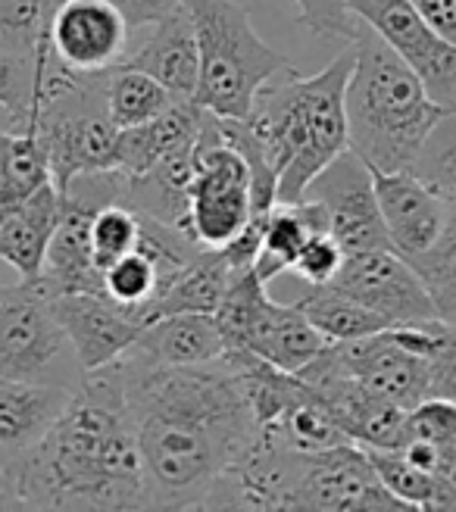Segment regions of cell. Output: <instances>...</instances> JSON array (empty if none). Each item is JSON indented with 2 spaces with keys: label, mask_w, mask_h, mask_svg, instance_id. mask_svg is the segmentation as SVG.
Masks as SVG:
<instances>
[{
  "label": "cell",
  "mask_w": 456,
  "mask_h": 512,
  "mask_svg": "<svg viewBox=\"0 0 456 512\" xmlns=\"http://www.w3.org/2000/svg\"><path fill=\"white\" fill-rule=\"evenodd\" d=\"M75 388L0 378V475L29 456L66 409Z\"/></svg>",
  "instance_id": "cell-17"
},
{
  "label": "cell",
  "mask_w": 456,
  "mask_h": 512,
  "mask_svg": "<svg viewBox=\"0 0 456 512\" xmlns=\"http://www.w3.org/2000/svg\"><path fill=\"white\" fill-rule=\"evenodd\" d=\"M110 4L119 7V13L125 16V22H129L132 29H144V25H154L169 10L179 7L182 0H110Z\"/></svg>",
  "instance_id": "cell-39"
},
{
  "label": "cell",
  "mask_w": 456,
  "mask_h": 512,
  "mask_svg": "<svg viewBox=\"0 0 456 512\" xmlns=\"http://www.w3.org/2000/svg\"><path fill=\"white\" fill-rule=\"evenodd\" d=\"M328 356L357 378L363 388L400 409H413L428 397V363L407 341L400 338L397 325L375 331L360 341L328 344Z\"/></svg>",
  "instance_id": "cell-13"
},
{
  "label": "cell",
  "mask_w": 456,
  "mask_h": 512,
  "mask_svg": "<svg viewBox=\"0 0 456 512\" xmlns=\"http://www.w3.org/2000/svg\"><path fill=\"white\" fill-rule=\"evenodd\" d=\"M194 22L200 75L194 104L219 119H247L257 91L291 66L250 25L235 0H185Z\"/></svg>",
  "instance_id": "cell-5"
},
{
  "label": "cell",
  "mask_w": 456,
  "mask_h": 512,
  "mask_svg": "<svg viewBox=\"0 0 456 512\" xmlns=\"http://www.w3.org/2000/svg\"><path fill=\"white\" fill-rule=\"evenodd\" d=\"M207 110L197 107L194 100H175L169 110L147 119L132 128H119L116 144V169L125 175H141L172 150L188 147L197 141L200 128H204Z\"/></svg>",
  "instance_id": "cell-19"
},
{
  "label": "cell",
  "mask_w": 456,
  "mask_h": 512,
  "mask_svg": "<svg viewBox=\"0 0 456 512\" xmlns=\"http://www.w3.org/2000/svg\"><path fill=\"white\" fill-rule=\"evenodd\" d=\"M50 303H54V313L66 331L82 372H94L116 363L138 341L144 328L135 316L119 310L104 294H57L50 297Z\"/></svg>",
  "instance_id": "cell-15"
},
{
  "label": "cell",
  "mask_w": 456,
  "mask_h": 512,
  "mask_svg": "<svg viewBox=\"0 0 456 512\" xmlns=\"http://www.w3.org/2000/svg\"><path fill=\"white\" fill-rule=\"evenodd\" d=\"M57 219L60 191L54 182H47L29 200L0 216V263H7L19 281H35L41 275Z\"/></svg>",
  "instance_id": "cell-18"
},
{
  "label": "cell",
  "mask_w": 456,
  "mask_h": 512,
  "mask_svg": "<svg viewBox=\"0 0 456 512\" xmlns=\"http://www.w3.org/2000/svg\"><path fill=\"white\" fill-rule=\"evenodd\" d=\"M22 509H144V466L119 363L85 372L41 444L0 475Z\"/></svg>",
  "instance_id": "cell-2"
},
{
  "label": "cell",
  "mask_w": 456,
  "mask_h": 512,
  "mask_svg": "<svg viewBox=\"0 0 456 512\" xmlns=\"http://www.w3.org/2000/svg\"><path fill=\"white\" fill-rule=\"evenodd\" d=\"M32 82H35V66L16 60L7 50H0V110H4V122L13 128H22L25 116H29Z\"/></svg>",
  "instance_id": "cell-37"
},
{
  "label": "cell",
  "mask_w": 456,
  "mask_h": 512,
  "mask_svg": "<svg viewBox=\"0 0 456 512\" xmlns=\"http://www.w3.org/2000/svg\"><path fill=\"white\" fill-rule=\"evenodd\" d=\"M250 216V169L241 153L219 138V119L207 113L197 135L185 228L200 247L219 250L241 232Z\"/></svg>",
  "instance_id": "cell-8"
},
{
  "label": "cell",
  "mask_w": 456,
  "mask_h": 512,
  "mask_svg": "<svg viewBox=\"0 0 456 512\" xmlns=\"http://www.w3.org/2000/svg\"><path fill=\"white\" fill-rule=\"evenodd\" d=\"M410 172L432 185L447 203L456 200V110H447L432 128Z\"/></svg>",
  "instance_id": "cell-33"
},
{
  "label": "cell",
  "mask_w": 456,
  "mask_h": 512,
  "mask_svg": "<svg viewBox=\"0 0 456 512\" xmlns=\"http://www.w3.org/2000/svg\"><path fill=\"white\" fill-rule=\"evenodd\" d=\"M63 0H0V50L35 66V54L47 44V29Z\"/></svg>",
  "instance_id": "cell-30"
},
{
  "label": "cell",
  "mask_w": 456,
  "mask_h": 512,
  "mask_svg": "<svg viewBox=\"0 0 456 512\" xmlns=\"http://www.w3.org/2000/svg\"><path fill=\"white\" fill-rule=\"evenodd\" d=\"M378 213H382L391 247L413 260L432 247L450 216V203L410 169L378 172L372 169Z\"/></svg>",
  "instance_id": "cell-14"
},
{
  "label": "cell",
  "mask_w": 456,
  "mask_h": 512,
  "mask_svg": "<svg viewBox=\"0 0 456 512\" xmlns=\"http://www.w3.org/2000/svg\"><path fill=\"white\" fill-rule=\"evenodd\" d=\"M353 69V44L322 72L300 75L288 69L269 79L247 116L278 172V203H297L313 178L347 144L344 88Z\"/></svg>",
  "instance_id": "cell-3"
},
{
  "label": "cell",
  "mask_w": 456,
  "mask_h": 512,
  "mask_svg": "<svg viewBox=\"0 0 456 512\" xmlns=\"http://www.w3.org/2000/svg\"><path fill=\"white\" fill-rule=\"evenodd\" d=\"M282 509H316V512H400L407 509L394 500L378 481L369 456L360 444H338L328 450H288Z\"/></svg>",
  "instance_id": "cell-7"
},
{
  "label": "cell",
  "mask_w": 456,
  "mask_h": 512,
  "mask_svg": "<svg viewBox=\"0 0 456 512\" xmlns=\"http://www.w3.org/2000/svg\"><path fill=\"white\" fill-rule=\"evenodd\" d=\"M269 431H275L288 447L303 450V453L328 450V447H338V444H353L341 431V425L325 413V406L307 391V384H303L300 397L285 409L282 416H278V422L269 425Z\"/></svg>",
  "instance_id": "cell-28"
},
{
  "label": "cell",
  "mask_w": 456,
  "mask_h": 512,
  "mask_svg": "<svg viewBox=\"0 0 456 512\" xmlns=\"http://www.w3.org/2000/svg\"><path fill=\"white\" fill-rule=\"evenodd\" d=\"M403 441H425L438 450L456 447V400L425 397L403 416Z\"/></svg>",
  "instance_id": "cell-35"
},
{
  "label": "cell",
  "mask_w": 456,
  "mask_h": 512,
  "mask_svg": "<svg viewBox=\"0 0 456 512\" xmlns=\"http://www.w3.org/2000/svg\"><path fill=\"white\" fill-rule=\"evenodd\" d=\"M132 25L110 0H63L47 29V50L63 69L100 75L122 63Z\"/></svg>",
  "instance_id": "cell-12"
},
{
  "label": "cell",
  "mask_w": 456,
  "mask_h": 512,
  "mask_svg": "<svg viewBox=\"0 0 456 512\" xmlns=\"http://www.w3.org/2000/svg\"><path fill=\"white\" fill-rule=\"evenodd\" d=\"M413 7L441 38L456 44V0H413Z\"/></svg>",
  "instance_id": "cell-40"
},
{
  "label": "cell",
  "mask_w": 456,
  "mask_h": 512,
  "mask_svg": "<svg viewBox=\"0 0 456 512\" xmlns=\"http://www.w3.org/2000/svg\"><path fill=\"white\" fill-rule=\"evenodd\" d=\"M341 263H344L341 244L328 232H316L300 247L291 272L303 281V285H328V281L338 275Z\"/></svg>",
  "instance_id": "cell-38"
},
{
  "label": "cell",
  "mask_w": 456,
  "mask_h": 512,
  "mask_svg": "<svg viewBox=\"0 0 456 512\" xmlns=\"http://www.w3.org/2000/svg\"><path fill=\"white\" fill-rule=\"evenodd\" d=\"M328 341L300 313L297 303H275L266 297L260 319L253 325L247 350L282 372H297L307 366Z\"/></svg>",
  "instance_id": "cell-22"
},
{
  "label": "cell",
  "mask_w": 456,
  "mask_h": 512,
  "mask_svg": "<svg viewBox=\"0 0 456 512\" xmlns=\"http://www.w3.org/2000/svg\"><path fill=\"white\" fill-rule=\"evenodd\" d=\"M353 16L407 63L444 110H456V44L422 19L413 0H347Z\"/></svg>",
  "instance_id": "cell-9"
},
{
  "label": "cell",
  "mask_w": 456,
  "mask_h": 512,
  "mask_svg": "<svg viewBox=\"0 0 456 512\" xmlns=\"http://www.w3.org/2000/svg\"><path fill=\"white\" fill-rule=\"evenodd\" d=\"M47 182L54 178L38 128H13L0 110V216L29 200Z\"/></svg>",
  "instance_id": "cell-24"
},
{
  "label": "cell",
  "mask_w": 456,
  "mask_h": 512,
  "mask_svg": "<svg viewBox=\"0 0 456 512\" xmlns=\"http://www.w3.org/2000/svg\"><path fill=\"white\" fill-rule=\"evenodd\" d=\"M328 285L341 288L344 294H350L366 310L378 313L391 325L441 319L419 272L397 250L344 253V263Z\"/></svg>",
  "instance_id": "cell-11"
},
{
  "label": "cell",
  "mask_w": 456,
  "mask_h": 512,
  "mask_svg": "<svg viewBox=\"0 0 456 512\" xmlns=\"http://www.w3.org/2000/svg\"><path fill=\"white\" fill-rule=\"evenodd\" d=\"M163 281L166 275L160 263L138 244L132 253H125L122 260L104 269V297H110L119 310H125L144 325L150 303L163 291Z\"/></svg>",
  "instance_id": "cell-27"
},
{
  "label": "cell",
  "mask_w": 456,
  "mask_h": 512,
  "mask_svg": "<svg viewBox=\"0 0 456 512\" xmlns=\"http://www.w3.org/2000/svg\"><path fill=\"white\" fill-rule=\"evenodd\" d=\"M104 104L116 128H132L169 110L175 97L147 72L132 66H113L104 72Z\"/></svg>",
  "instance_id": "cell-26"
},
{
  "label": "cell",
  "mask_w": 456,
  "mask_h": 512,
  "mask_svg": "<svg viewBox=\"0 0 456 512\" xmlns=\"http://www.w3.org/2000/svg\"><path fill=\"white\" fill-rule=\"evenodd\" d=\"M294 303L300 306V313L310 319V325L328 344L360 341V338L375 335V331L394 328L391 322L366 310L363 303H357L335 285H310V291Z\"/></svg>",
  "instance_id": "cell-25"
},
{
  "label": "cell",
  "mask_w": 456,
  "mask_h": 512,
  "mask_svg": "<svg viewBox=\"0 0 456 512\" xmlns=\"http://www.w3.org/2000/svg\"><path fill=\"white\" fill-rule=\"evenodd\" d=\"M347 144L369 169H410L425 138L447 113L419 75L372 29L353 41V69L344 88Z\"/></svg>",
  "instance_id": "cell-4"
},
{
  "label": "cell",
  "mask_w": 456,
  "mask_h": 512,
  "mask_svg": "<svg viewBox=\"0 0 456 512\" xmlns=\"http://www.w3.org/2000/svg\"><path fill=\"white\" fill-rule=\"evenodd\" d=\"M413 269L435 300V310L444 322L456 325V210L450 207L441 238L425 253L413 256Z\"/></svg>",
  "instance_id": "cell-32"
},
{
  "label": "cell",
  "mask_w": 456,
  "mask_h": 512,
  "mask_svg": "<svg viewBox=\"0 0 456 512\" xmlns=\"http://www.w3.org/2000/svg\"><path fill=\"white\" fill-rule=\"evenodd\" d=\"M294 4L300 13V25L319 38H341L353 44L366 29V25L353 16L347 0H294Z\"/></svg>",
  "instance_id": "cell-36"
},
{
  "label": "cell",
  "mask_w": 456,
  "mask_h": 512,
  "mask_svg": "<svg viewBox=\"0 0 456 512\" xmlns=\"http://www.w3.org/2000/svg\"><path fill=\"white\" fill-rule=\"evenodd\" d=\"M82 366L44 285H0V378L79 388Z\"/></svg>",
  "instance_id": "cell-6"
},
{
  "label": "cell",
  "mask_w": 456,
  "mask_h": 512,
  "mask_svg": "<svg viewBox=\"0 0 456 512\" xmlns=\"http://www.w3.org/2000/svg\"><path fill=\"white\" fill-rule=\"evenodd\" d=\"M119 66L147 72L150 79H157L175 100H194L200 57H197L194 22H191L185 0L150 25V35L138 47L125 50Z\"/></svg>",
  "instance_id": "cell-16"
},
{
  "label": "cell",
  "mask_w": 456,
  "mask_h": 512,
  "mask_svg": "<svg viewBox=\"0 0 456 512\" xmlns=\"http://www.w3.org/2000/svg\"><path fill=\"white\" fill-rule=\"evenodd\" d=\"M141 241V216L129 203H107L94 213L91 222V250L94 263L104 272L110 263L122 260L125 253H132Z\"/></svg>",
  "instance_id": "cell-34"
},
{
  "label": "cell",
  "mask_w": 456,
  "mask_h": 512,
  "mask_svg": "<svg viewBox=\"0 0 456 512\" xmlns=\"http://www.w3.org/2000/svg\"><path fill=\"white\" fill-rule=\"evenodd\" d=\"M194 163H197V141L172 150L169 157L144 169L141 175H125V203L138 216L185 228Z\"/></svg>",
  "instance_id": "cell-21"
},
{
  "label": "cell",
  "mask_w": 456,
  "mask_h": 512,
  "mask_svg": "<svg viewBox=\"0 0 456 512\" xmlns=\"http://www.w3.org/2000/svg\"><path fill=\"white\" fill-rule=\"evenodd\" d=\"M132 350L157 366H200L219 360L225 341L213 313H172L147 322Z\"/></svg>",
  "instance_id": "cell-20"
},
{
  "label": "cell",
  "mask_w": 456,
  "mask_h": 512,
  "mask_svg": "<svg viewBox=\"0 0 456 512\" xmlns=\"http://www.w3.org/2000/svg\"><path fill=\"white\" fill-rule=\"evenodd\" d=\"M116 363L144 466V509H222L263 431L235 369L225 356L157 366L132 347Z\"/></svg>",
  "instance_id": "cell-1"
},
{
  "label": "cell",
  "mask_w": 456,
  "mask_h": 512,
  "mask_svg": "<svg viewBox=\"0 0 456 512\" xmlns=\"http://www.w3.org/2000/svg\"><path fill=\"white\" fill-rule=\"evenodd\" d=\"M235 272L228 269L219 250L204 247L188 266H182L172 275V281L163 288V294L147 310V322L172 313H216L219 300L232 285ZM144 322V325H147Z\"/></svg>",
  "instance_id": "cell-23"
},
{
  "label": "cell",
  "mask_w": 456,
  "mask_h": 512,
  "mask_svg": "<svg viewBox=\"0 0 456 512\" xmlns=\"http://www.w3.org/2000/svg\"><path fill=\"white\" fill-rule=\"evenodd\" d=\"M385 491L407 509H438V475L410 463L403 450L363 447Z\"/></svg>",
  "instance_id": "cell-31"
},
{
  "label": "cell",
  "mask_w": 456,
  "mask_h": 512,
  "mask_svg": "<svg viewBox=\"0 0 456 512\" xmlns=\"http://www.w3.org/2000/svg\"><path fill=\"white\" fill-rule=\"evenodd\" d=\"M307 200H316L328 216V232L341 244L344 253L360 250H394L385 232L372 169L360 153L350 147L328 163L303 191ZM300 197V200H303Z\"/></svg>",
  "instance_id": "cell-10"
},
{
  "label": "cell",
  "mask_w": 456,
  "mask_h": 512,
  "mask_svg": "<svg viewBox=\"0 0 456 512\" xmlns=\"http://www.w3.org/2000/svg\"><path fill=\"white\" fill-rule=\"evenodd\" d=\"M435 475L447 484V488L456 494V447H450V450H441V459H438V469H435Z\"/></svg>",
  "instance_id": "cell-41"
},
{
  "label": "cell",
  "mask_w": 456,
  "mask_h": 512,
  "mask_svg": "<svg viewBox=\"0 0 456 512\" xmlns=\"http://www.w3.org/2000/svg\"><path fill=\"white\" fill-rule=\"evenodd\" d=\"M266 297H269V291L253 269H244L232 278V285H228L225 297L219 300L216 313H213V319L219 325V335L225 341V353L247 350L253 325L260 319Z\"/></svg>",
  "instance_id": "cell-29"
}]
</instances>
